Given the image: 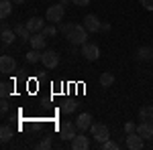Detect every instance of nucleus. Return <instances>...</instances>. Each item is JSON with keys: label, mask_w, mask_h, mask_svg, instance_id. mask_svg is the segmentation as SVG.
Here are the masks:
<instances>
[{"label": "nucleus", "mask_w": 153, "mask_h": 150, "mask_svg": "<svg viewBox=\"0 0 153 150\" xmlns=\"http://www.w3.org/2000/svg\"><path fill=\"white\" fill-rule=\"evenodd\" d=\"M65 37H68V41H70L74 47L88 43V41H86V39H88V31H86L84 24H76V23H74V26L70 29V33H68Z\"/></svg>", "instance_id": "f257e3e1"}, {"label": "nucleus", "mask_w": 153, "mask_h": 150, "mask_svg": "<svg viewBox=\"0 0 153 150\" xmlns=\"http://www.w3.org/2000/svg\"><path fill=\"white\" fill-rule=\"evenodd\" d=\"M90 134L94 136V140L98 142V144H102V142H106V140L110 138V130H108V126L106 124H92L90 126Z\"/></svg>", "instance_id": "f03ea898"}, {"label": "nucleus", "mask_w": 153, "mask_h": 150, "mask_svg": "<svg viewBox=\"0 0 153 150\" xmlns=\"http://www.w3.org/2000/svg\"><path fill=\"white\" fill-rule=\"evenodd\" d=\"M57 132H59V138H61V140H70V142H71L80 130H78V126H76L74 122H63V124L57 128Z\"/></svg>", "instance_id": "7ed1b4c3"}, {"label": "nucleus", "mask_w": 153, "mask_h": 150, "mask_svg": "<svg viewBox=\"0 0 153 150\" xmlns=\"http://www.w3.org/2000/svg\"><path fill=\"white\" fill-rule=\"evenodd\" d=\"M63 14H65V8H63V4L59 2V4H53V6H49V8H47L45 18H47L49 23H61Z\"/></svg>", "instance_id": "20e7f679"}, {"label": "nucleus", "mask_w": 153, "mask_h": 150, "mask_svg": "<svg viewBox=\"0 0 153 150\" xmlns=\"http://www.w3.org/2000/svg\"><path fill=\"white\" fill-rule=\"evenodd\" d=\"M80 55H84L86 61H98V59H100V49H98L96 43H84Z\"/></svg>", "instance_id": "39448f33"}, {"label": "nucleus", "mask_w": 153, "mask_h": 150, "mask_svg": "<svg viewBox=\"0 0 153 150\" xmlns=\"http://www.w3.org/2000/svg\"><path fill=\"white\" fill-rule=\"evenodd\" d=\"M41 63H43L47 69H57L59 55L53 51V49H45V51H43V57H41Z\"/></svg>", "instance_id": "423d86ee"}, {"label": "nucleus", "mask_w": 153, "mask_h": 150, "mask_svg": "<svg viewBox=\"0 0 153 150\" xmlns=\"http://www.w3.org/2000/svg\"><path fill=\"white\" fill-rule=\"evenodd\" d=\"M125 144H127V148H131V150H141L143 146H145V138H143L141 134L133 132V134H127V136H125Z\"/></svg>", "instance_id": "0eeeda50"}, {"label": "nucleus", "mask_w": 153, "mask_h": 150, "mask_svg": "<svg viewBox=\"0 0 153 150\" xmlns=\"http://www.w3.org/2000/svg\"><path fill=\"white\" fill-rule=\"evenodd\" d=\"M84 26H86L88 33H98L100 26H102V23H100V18H98L96 14H86V16H84Z\"/></svg>", "instance_id": "6e6552de"}, {"label": "nucleus", "mask_w": 153, "mask_h": 150, "mask_svg": "<svg viewBox=\"0 0 153 150\" xmlns=\"http://www.w3.org/2000/svg\"><path fill=\"white\" fill-rule=\"evenodd\" d=\"M16 31L10 29L6 23H2V31H0V39H2V45H12L14 43V39H16Z\"/></svg>", "instance_id": "1a4fd4ad"}, {"label": "nucleus", "mask_w": 153, "mask_h": 150, "mask_svg": "<svg viewBox=\"0 0 153 150\" xmlns=\"http://www.w3.org/2000/svg\"><path fill=\"white\" fill-rule=\"evenodd\" d=\"M0 71L2 73H12L16 71V59L12 55H2L0 57Z\"/></svg>", "instance_id": "9d476101"}, {"label": "nucleus", "mask_w": 153, "mask_h": 150, "mask_svg": "<svg viewBox=\"0 0 153 150\" xmlns=\"http://www.w3.org/2000/svg\"><path fill=\"white\" fill-rule=\"evenodd\" d=\"M94 122H92V116L88 114V112H82V114L78 116V120H76V126H78V130L80 132H84V130H90V126H92Z\"/></svg>", "instance_id": "9b49d317"}, {"label": "nucleus", "mask_w": 153, "mask_h": 150, "mask_svg": "<svg viewBox=\"0 0 153 150\" xmlns=\"http://www.w3.org/2000/svg\"><path fill=\"white\" fill-rule=\"evenodd\" d=\"M45 43H47V37L43 35V33H33L31 41H29L31 49H39V51H43V49H45Z\"/></svg>", "instance_id": "f8f14e48"}, {"label": "nucleus", "mask_w": 153, "mask_h": 150, "mask_svg": "<svg viewBox=\"0 0 153 150\" xmlns=\"http://www.w3.org/2000/svg\"><path fill=\"white\" fill-rule=\"evenodd\" d=\"M71 148L74 150H88L90 148V140L84 134H76V138L71 140Z\"/></svg>", "instance_id": "ddd939ff"}, {"label": "nucleus", "mask_w": 153, "mask_h": 150, "mask_svg": "<svg viewBox=\"0 0 153 150\" xmlns=\"http://www.w3.org/2000/svg\"><path fill=\"white\" fill-rule=\"evenodd\" d=\"M137 134H141L145 140H151L153 138V124L141 120V124H137Z\"/></svg>", "instance_id": "4468645a"}, {"label": "nucleus", "mask_w": 153, "mask_h": 150, "mask_svg": "<svg viewBox=\"0 0 153 150\" xmlns=\"http://www.w3.org/2000/svg\"><path fill=\"white\" fill-rule=\"evenodd\" d=\"M27 26H29V31H31V33H41V31L45 29V20H43V18H39V16H33V18H29V20H27Z\"/></svg>", "instance_id": "2eb2a0df"}, {"label": "nucleus", "mask_w": 153, "mask_h": 150, "mask_svg": "<svg viewBox=\"0 0 153 150\" xmlns=\"http://www.w3.org/2000/svg\"><path fill=\"white\" fill-rule=\"evenodd\" d=\"M14 31H16V35H19V39L21 41H31V37H33V33L29 31V26H27V23H19L16 26H14Z\"/></svg>", "instance_id": "dca6fc26"}, {"label": "nucleus", "mask_w": 153, "mask_h": 150, "mask_svg": "<svg viewBox=\"0 0 153 150\" xmlns=\"http://www.w3.org/2000/svg\"><path fill=\"white\" fill-rule=\"evenodd\" d=\"M137 59L139 61H153V47H141L137 51Z\"/></svg>", "instance_id": "f3484780"}, {"label": "nucleus", "mask_w": 153, "mask_h": 150, "mask_svg": "<svg viewBox=\"0 0 153 150\" xmlns=\"http://www.w3.org/2000/svg\"><path fill=\"white\" fill-rule=\"evenodd\" d=\"M139 118L143 122H151L153 124V105H143L139 110Z\"/></svg>", "instance_id": "a211bd4d"}, {"label": "nucleus", "mask_w": 153, "mask_h": 150, "mask_svg": "<svg viewBox=\"0 0 153 150\" xmlns=\"http://www.w3.org/2000/svg\"><path fill=\"white\" fill-rule=\"evenodd\" d=\"M12 0H2L0 2V16L2 18H6V16H10V12H12Z\"/></svg>", "instance_id": "6ab92c4d"}, {"label": "nucleus", "mask_w": 153, "mask_h": 150, "mask_svg": "<svg viewBox=\"0 0 153 150\" xmlns=\"http://www.w3.org/2000/svg\"><path fill=\"white\" fill-rule=\"evenodd\" d=\"M41 57H43V53H41L39 49H31V51L25 55V59H27L29 63H39V61H41Z\"/></svg>", "instance_id": "aec40b11"}, {"label": "nucleus", "mask_w": 153, "mask_h": 150, "mask_svg": "<svg viewBox=\"0 0 153 150\" xmlns=\"http://www.w3.org/2000/svg\"><path fill=\"white\" fill-rule=\"evenodd\" d=\"M112 83H114V75H112L110 71H104V73L100 75V85H102V87H110Z\"/></svg>", "instance_id": "412c9836"}, {"label": "nucleus", "mask_w": 153, "mask_h": 150, "mask_svg": "<svg viewBox=\"0 0 153 150\" xmlns=\"http://www.w3.org/2000/svg\"><path fill=\"white\" fill-rule=\"evenodd\" d=\"M76 108H78V104H76V102H71V100H68V102H63V104L59 105L61 114H74V112H76Z\"/></svg>", "instance_id": "4be33fe9"}, {"label": "nucleus", "mask_w": 153, "mask_h": 150, "mask_svg": "<svg viewBox=\"0 0 153 150\" xmlns=\"http://www.w3.org/2000/svg\"><path fill=\"white\" fill-rule=\"evenodd\" d=\"M0 140H2V144H6V142L12 140V128L10 126H2L0 128Z\"/></svg>", "instance_id": "5701e85b"}, {"label": "nucleus", "mask_w": 153, "mask_h": 150, "mask_svg": "<svg viewBox=\"0 0 153 150\" xmlns=\"http://www.w3.org/2000/svg\"><path fill=\"white\" fill-rule=\"evenodd\" d=\"M41 33L47 37V39H53V37L59 33V26H55V24H45V29H43Z\"/></svg>", "instance_id": "b1692460"}, {"label": "nucleus", "mask_w": 153, "mask_h": 150, "mask_svg": "<svg viewBox=\"0 0 153 150\" xmlns=\"http://www.w3.org/2000/svg\"><path fill=\"white\" fill-rule=\"evenodd\" d=\"M10 91H12V85L8 81H2V83H0V93H2V97H8Z\"/></svg>", "instance_id": "393cba45"}, {"label": "nucleus", "mask_w": 153, "mask_h": 150, "mask_svg": "<svg viewBox=\"0 0 153 150\" xmlns=\"http://www.w3.org/2000/svg\"><path fill=\"white\" fill-rule=\"evenodd\" d=\"M100 148H104V150H118L120 146H118L114 140H110V138H108L106 142H102V144H100Z\"/></svg>", "instance_id": "a878e982"}, {"label": "nucleus", "mask_w": 153, "mask_h": 150, "mask_svg": "<svg viewBox=\"0 0 153 150\" xmlns=\"http://www.w3.org/2000/svg\"><path fill=\"white\" fill-rule=\"evenodd\" d=\"M133 132H137V124L127 122V124H125V134H133Z\"/></svg>", "instance_id": "bb28decb"}, {"label": "nucleus", "mask_w": 153, "mask_h": 150, "mask_svg": "<svg viewBox=\"0 0 153 150\" xmlns=\"http://www.w3.org/2000/svg\"><path fill=\"white\" fill-rule=\"evenodd\" d=\"M39 148H41V150H47V148H51V138H43L41 142H39Z\"/></svg>", "instance_id": "cd10ccee"}, {"label": "nucleus", "mask_w": 153, "mask_h": 150, "mask_svg": "<svg viewBox=\"0 0 153 150\" xmlns=\"http://www.w3.org/2000/svg\"><path fill=\"white\" fill-rule=\"evenodd\" d=\"M139 2L143 4V8H145V10H149V12L153 10V0H139Z\"/></svg>", "instance_id": "c85d7f7f"}, {"label": "nucleus", "mask_w": 153, "mask_h": 150, "mask_svg": "<svg viewBox=\"0 0 153 150\" xmlns=\"http://www.w3.org/2000/svg\"><path fill=\"white\" fill-rule=\"evenodd\" d=\"M90 2H92V0H74V4H76V6H80V8L90 6Z\"/></svg>", "instance_id": "c756f323"}, {"label": "nucleus", "mask_w": 153, "mask_h": 150, "mask_svg": "<svg viewBox=\"0 0 153 150\" xmlns=\"http://www.w3.org/2000/svg\"><path fill=\"white\" fill-rule=\"evenodd\" d=\"M0 110H2V114H6V112H8V102H6V97H2V104H0Z\"/></svg>", "instance_id": "7c9ffc66"}, {"label": "nucleus", "mask_w": 153, "mask_h": 150, "mask_svg": "<svg viewBox=\"0 0 153 150\" xmlns=\"http://www.w3.org/2000/svg\"><path fill=\"white\" fill-rule=\"evenodd\" d=\"M100 31H102V33H108V31H110V23H102Z\"/></svg>", "instance_id": "2f4dec72"}, {"label": "nucleus", "mask_w": 153, "mask_h": 150, "mask_svg": "<svg viewBox=\"0 0 153 150\" xmlns=\"http://www.w3.org/2000/svg\"><path fill=\"white\" fill-rule=\"evenodd\" d=\"M70 2H74V0H61V4L65 6V4H70Z\"/></svg>", "instance_id": "473e14b6"}, {"label": "nucleus", "mask_w": 153, "mask_h": 150, "mask_svg": "<svg viewBox=\"0 0 153 150\" xmlns=\"http://www.w3.org/2000/svg\"><path fill=\"white\" fill-rule=\"evenodd\" d=\"M12 2H14V4H23L25 0H12Z\"/></svg>", "instance_id": "72a5a7b5"}, {"label": "nucleus", "mask_w": 153, "mask_h": 150, "mask_svg": "<svg viewBox=\"0 0 153 150\" xmlns=\"http://www.w3.org/2000/svg\"><path fill=\"white\" fill-rule=\"evenodd\" d=\"M151 140H153V138H151Z\"/></svg>", "instance_id": "f704fd0d"}]
</instances>
